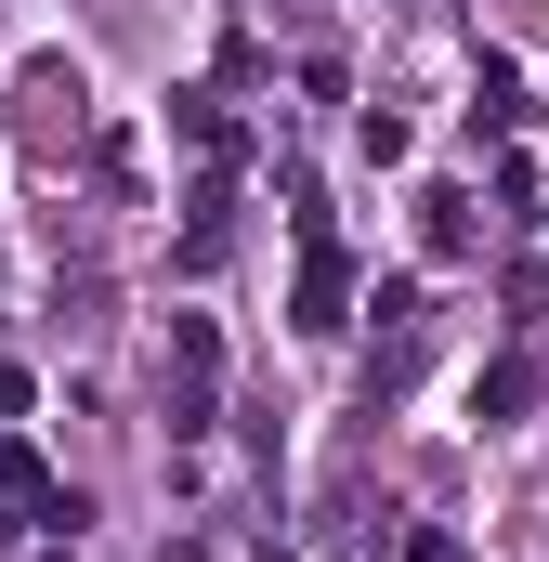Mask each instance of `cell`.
<instances>
[{"label":"cell","mask_w":549,"mask_h":562,"mask_svg":"<svg viewBox=\"0 0 549 562\" xmlns=\"http://www.w3.org/2000/svg\"><path fill=\"white\" fill-rule=\"evenodd\" d=\"M210 393H223V340L210 314H170V431H210Z\"/></svg>","instance_id":"obj_1"},{"label":"cell","mask_w":549,"mask_h":562,"mask_svg":"<svg viewBox=\"0 0 549 562\" xmlns=\"http://www.w3.org/2000/svg\"><path fill=\"white\" fill-rule=\"evenodd\" d=\"M0 524H66V537H79V497H53V484H40V458H26V445H0Z\"/></svg>","instance_id":"obj_2"},{"label":"cell","mask_w":549,"mask_h":562,"mask_svg":"<svg viewBox=\"0 0 549 562\" xmlns=\"http://www.w3.org/2000/svg\"><path fill=\"white\" fill-rule=\"evenodd\" d=\"M340 249H327V236H301V327H314V340H327V327H340Z\"/></svg>","instance_id":"obj_3"},{"label":"cell","mask_w":549,"mask_h":562,"mask_svg":"<svg viewBox=\"0 0 549 562\" xmlns=\"http://www.w3.org/2000/svg\"><path fill=\"white\" fill-rule=\"evenodd\" d=\"M418 236H432V249H471V210H458V196L432 183V196H418Z\"/></svg>","instance_id":"obj_4"}]
</instances>
